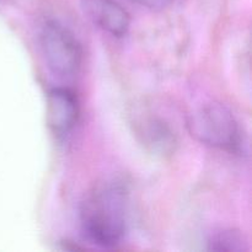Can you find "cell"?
<instances>
[{
  "label": "cell",
  "mask_w": 252,
  "mask_h": 252,
  "mask_svg": "<svg viewBox=\"0 0 252 252\" xmlns=\"http://www.w3.org/2000/svg\"><path fill=\"white\" fill-rule=\"evenodd\" d=\"M83 235L93 245L113 249L122 243L129 218V185L123 177L96 184L79 211Z\"/></svg>",
  "instance_id": "1"
},
{
  "label": "cell",
  "mask_w": 252,
  "mask_h": 252,
  "mask_svg": "<svg viewBox=\"0 0 252 252\" xmlns=\"http://www.w3.org/2000/svg\"><path fill=\"white\" fill-rule=\"evenodd\" d=\"M189 132L206 147L230 154L244 153V133L234 113L218 102L197 108L187 121Z\"/></svg>",
  "instance_id": "2"
},
{
  "label": "cell",
  "mask_w": 252,
  "mask_h": 252,
  "mask_svg": "<svg viewBox=\"0 0 252 252\" xmlns=\"http://www.w3.org/2000/svg\"><path fill=\"white\" fill-rule=\"evenodd\" d=\"M44 62L54 76L70 79L79 73L83 63V47L75 34L57 20H49L39 33Z\"/></svg>",
  "instance_id": "3"
},
{
  "label": "cell",
  "mask_w": 252,
  "mask_h": 252,
  "mask_svg": "<svg viewBox=\"0 0 252 252\" xmlns=\"http://www.w3.org/2000/svg\"><path fill=\"white\" fill-rule=\"evenodd\" d=\"M134 135L149 154L157 158L172 157L179 145L174 128L164 118L154 115H140L133 121Z\"/></svg>",
  "instance_id": "4"
},
{
  "label": "cell",
  "mask_w": 252,
  "mask_h": 252,
  "mask_svg": "<svg viewBox=\"0 0 252 252\" xmlns=\"http://www.w3.org/2000/svg\"><path fill=\"white\" fill-rule=\"evenodd\" d=\"M80 117V102L75 91L53 88L47 94L46 121L57 137H65L75 128Z\"/></svg>",
  "instance_id": "5"
},
{
  "label": "cell",
  "mask_w": 252,
  "mask_h": 252,
  "mask_svg": "<svg viewBox=\"0 0 252 252\" xmlns=\"http://www.w3.org/2000/svg\"><path fill=\"white\" fill-rule=\"evenodd\" d=\"M84 14L93 24L113 37L127 34L129 14L116 0H80Z\"/></svg>",
  "instance_id": "6"
},
{
  "label": "cell",
  "mask_w": 252,
  "mask_h": 252,
  "mask_svg": "<svg viewBox=\"0 0 252 252\" xmlns=\"http://www.w3.org/2000/svg\"><path fill=\"white\" fill-rule=\"evenodd\" d=\"M208 250L226 252L248 251V239L243 233L233 229L219 231L212 235L208 240Z\"/></svg>",
  "instance_id": "7"
},
{
  "label": "cell",
  "mask_w": 252,
  "mask_h": 252,
  "mask_svg": "<svg viewBox=\"0 0 252 252\" xmlns=\"http://www.w3.org/2000/svg\"><path fill=\"white\" fill-rule=\"evenodd\" d=\"M137 4L153 11H162L172 5L175 0H134Z\"/></svg>",
  "instance_id": "8"
}]
</instances>
